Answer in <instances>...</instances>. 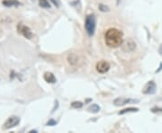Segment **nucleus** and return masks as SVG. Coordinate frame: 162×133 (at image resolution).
Instances as JSON below:
<instances>
[{"instance_id":"obj_21","label":"nucleus","mask_w":162,"mask_h":133,"mask_svg":"<svg viewBox=\"0 0 162 133\" xmlns=\"http://www.w3.org/2000/svg\"><path fill=\"white\" fill-rule=\"evenodd\" d=\"M30 132H37V130H35V129L34 130V129H33V130H30Z\"/></svg>"},{"instance_id":"obj_9","label":"nucleus","mask_w":162,"mask_h":133,"mask_svg":"<svg viewBox=\"0 0 162 133\" xmlns=\"http://www.w3.org/2000/svg\"><path fill=\"white\" fill-rule=\"evenodd\" d=\"M68 62L71 65V66H77L79 64V58L76 54L74 53H69L68 55Z\"/></svg>"},{"instance_id":"obj_2","label":"nucleus","mask_w":162,"mask_h":133,"mask_svg":"<svg viewBox=\"0 0 162 133\" xmlns=\"http://www.w3.org/2000/svg\"><path fill=\"white\" fill-rule=\"evenodd\" d=\"M96 16L94 14H88V16H86V21H85V28L88 36L94 35L96 31Z\"/></svg>"},{"instance_id":"obj_3","label":"nucleus","mask_w":162,"mask_h":133,"mask_svg":"<svg viewBox=\"0 0 162 133\" xmlns=\"http://www.w3.org/2000/svg\"><path fill=\"white\" fill-rule=\"evenodd\" d=\"M20 122V118L17 116H11L9 117L7 121L4 124V129H10L14 127H16L19 124Z\"/></svg>"},{"instance_id":"obj_10","label":"nucleus","mask_w":162,"mask_h":133,"mask_svg":"<svg viewBox=\"0 0 162 133\" xmlns=\"http://www.w3.org/2000/svg\"><path fill=\"white\" fill-rule=\"evenodd\" d=\"M43 78H44V80H45L46 82H48V83H50V84H54L57 81L55 76L51 72H46L45 74H44Z\"/></svg>"},{"instance_id":"obj_20","label":"nucleus","mask_w":162,"mask_h":133,"mask_svg":"<svg viewBox=\"0 0 162 133\" xmlns=\"http://www.w3.org/2000/svg\"><path fill=\"white\" fill-rule=\"evenodd\" d=\"M158 52L160 53V55H162V45H160V47H159V50H158Z\"/></svg>"},{"instance_id":"obj_1","label":"nucleus","mask_w":162,"mask_h":133,"mask_svg":"<svg viewBox=\"0 0 162 133\" xmlns=\"http://www.w3.org/2000/svg\"><path fill=\"white\" fill-rule=\"evenodd\" d=\"M105 42L110 48H117L123 42V33L119 29L110 28L105 33Z\"/></svg>"},{"instance_id":"obj_16","label":"nucleus","mask_w":162,"mask_h":133,"mask_svg":"<svg viewBox=\"0 0 162 133\" xmlns=\"http://www.w3.org/2000/svg\"><path fill=\"white\" fill-rule=\"evenodd\" d=\"M99 10L100 11H102V12H108L110 9H109V7L108 6H105V5H99Z\"/></svg>"},{"instance_id":"obj_14","label":"nucleus","mask_w":162,"mask_h":133,"mask_svg":"<svg viewBox=\"0 0 162 133\" xmlns=\"http://www.w3.org/2000/svg\"><path fill=\"white\" fill-rule=\"evenodd\" d=\"M39 5L42 8H46V9L51 8V5L48 0H39Z\"/></svg>"},{"instance_id":"obj_12","label":"nucleus","mask_w":162,"mask_h":133,"mask_svg":"<svg viewBox=\"0 0 162 133\" xmlns=\"http://www.w3.org/2000/svg\"><path fill=\"white\" fill-rule=\"evenodd\" d=\"M100 110H101L100 106L98 105H96V103H93V105H90L89 107H88V109H87L88 112H90L92 113H97V112H100Z\"/></svg>"},{"instance_id":"obj_5","label":"nucleus","mask_w":162,"mask_h":133,"mask_svg":"<svg viewBox=\"0 0 162 133\" xmlns=\"http://www.w3.org/2000/svg\"><path fill=\"white\" fill-rule=\"evenodd\" d=\"M140 100L138 99H127L123 97H118L113 101V105L115 106H123L127 103H138Z\"/></svg>"},{"instance_id":"obj_8","label":"nucleus","mask_w":162,"mask_h":133,"mask_svg":"<svg viewBox=\"0 0 162 133\" xmlns=\"http://www.w3.org/2000/svg\"><path fill=\"white\" fill-rule=\"evenodd\" d=\"M135 49H136V43L132 40H129L123 44V50L125 52H131Z\"/></svg>"},{"instance_id":"obj_7","label":"nucleus","mask_w":162,"mask_h":133,"mask_svg":"<svg viewBox=\"0 0 162 133\" xmlns=\"http://www.w3.org/2000/svg\"><path fill=\"white\" fill-rule=\"evenodd\" d=\"M96 71L100 74H105L110 69V64L106 60H101L96 64Z\"/></svg>"},{"instance_id":"obj_17","label":"nucleus","mask_w":162,"mask_h":133,"mask_svg":"<svg viewBox=\"0 0 162 133\" xmlns=\"http://www.w3.org/2000/svg\"><path fill=\"white\" fill-rule=\"evenodd\" d=\"M152 112H154V113H156V112H162V108H159V107H153V108H151V110Z\"/></svg>"},{"instance_id":"obj_6","label":"nucleus","mask_w":162,"mask_h":133,"mask_svg":"<svg viewBox=\"0 0 162 133\" xmlns=\"http://www.w3.org/2000/svg\"><path fill=\"white\" fill-rule=\"evenodd\" d=\"M156 90H157V85L153 80H151L145 85L143 90H142V93L144 95H153L155 94Z\"/></svg>"},{"instance_id":"obj_4","label":"nucleus","mask_w":162,"mask_h":133,"mask_svg":"<svg viewBox=\"0 0 162 133\" xmlns=\"http://www.w3.org/2000/svg\"><path fill=\"white\" fill-rule=\"evenodd\" d=\"M17 30H18V33H21L24 37H25L26 39H32L33 38V36H34V34H33V33H32V31H31V29L29 28V27H27V26H25V25H24V24H22V23H19L18 24V26H17Z\"/></svg>"},{"instance_id":"obj_19","label":"nucleus","mask_w":162,"mask_h":133,"mask_svg":"<svg viewBox=\"0 0 162 133\" xmlns=\"http://www.w3.org/2000/svg\"><path fill=\"white\" fill-rule=\"evenodd\" d=\"M56 124H57V122L54 121L53 119L49 120V122H47V125H48V126H54V125H56Z\"/></svg>"},{"instance_id":"obj_11","label":"nucleus","mask_w":162,"mask_h":133,"mask_svg":"<svg viewBox=\"0 0 162 133\" xmlns=\"http://www.w3.org/2000/svg\"><path fill=\"white\" fill-rule=\"evenodd\" d=\"M2 4L6 7H11V6H18L20 5V2L18 0H3Z\"/></svg>"},{"instance_id":"obj_13","label":"nucleus","mask_w":162,"mask_h":133,"mask_svg":"<svg viewBox=\"0 0 162 133\" xmlns=\"http://www.w3.org/2000/svg\"><path fill=\"white\" fill-rule=\"evenodd\" d=\"M139 111V108H134V107H129V108H126V109H123L122 110L121 112H119V114L120 115H123V114H125L127 112H136Z\"/></svg>"},{"instance_id":"obj_18","label":"nucleus","mask_w":162,"mask_h":133,"mask_svg":"<svg viewBox=\"0 0 162 133\" xmlns=\"http://www.w3.org/2000/svg\"><path fill=\"white\" fill-rule=\"evenodd\" d=\"M51 2L56 6V7H59L61 6V1L60 0H51Z\"/></svg>"},{"instance_id":"obj_15","label":"nucleus","mask_w":162,"mask_h":133,"mask_svg":"<svg viewBox=\"0 0 162 133\" xmlns=\"http://www.w3.org/2000/svg\"><path fill=\"white\" fill-rule=\"evenodd\" d=\"M83 106V103L81 102H73L71 103V107L74 109H80Z\"/></svg>"}]
</instances>
